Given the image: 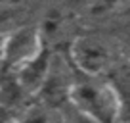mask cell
<instances>
[{
    "label": "cell",
    "mask_w": 130,
    "mask_h": 123,
    "mask_svg": "<svg viewBox=\"0 0 130 123\" xmlns=\"http://www.w3.org/2000/svg\"><path fill=\"white\" fill-rule=\"evenodd\" d=\"M46 46L38 25H17L10 29L4 37L0 56H2V69L15 71L31 58H35Z\"/></svg>",
    "instance_id": "3957f363"
},
{
    "label": "cell",
    "mask_w": 130,
    "mask_h": 123,
    "mask_svg": "<svg viewBox=\"0 0 130 123\" xmlns=\"http://www.w3.org/2000/svg\"><path fill=\"white\" fill-rule=\"evenodd\" d=\"M4 37H6V33H0V48H2V42H4Z\"/></svg>",
    "instance_id": "8992f818"
},
{
    "label": "cell",
    "mask_w": 130,
    "mask_h": 123,
    "mask_svg": "<svg viewBox=\"0 0 130 123\" xmlns=\"http://www.w3.org/2000/svg\"><path fill=\"white\" fill-rule=\"evenodd\" d=\"M52 56H54V50H50V46L46 44L35 58H31L19 69L12 71L15 75V79L19 81V85L25 89V92H29L31 96L38 94V90H40L42 83H44L46 75H48L50 64H52Z\"/></svg>",
    "instance_id": "277c9868"
},
{
    "label": "cell",
    "mask_w": 130,
    "mask_h": 123,
    "mask_svg": "<svg viewBox=\"0 0 130 123\" xmlns=\"http://www.w3.org/2000/svg\"><path fill=\"white\" fill-rule=\"evenodd\" d=\"M67 56L78 71L90 75H109L119 64L117 46L103 35H77L67 46Z\"/></svg>",
    "instance_id": "7a4b0ae2"
},
{
    "label": "cell",
    "mask_w": 130,
    "mask_h": 123,
    "mask_svg": "<svg viewBox=\"0 0 130 123\" xmlns=\"http://www.w3.org/2000/svg\"><path fill=\"white\" fill-rule=\"evenodd\" d=\"M0 71H2V56H0Z\"/></svg>",
    "instance_id": "52a82bcc"
},
{
    "label": "cell",
    "mask_w": 130,
    "mask_h": 123,
    "mask_svg": "<svg viewBox=\"0 0 130 123\" xmlns=\"http://www.w3.org/2000/svg\"><path fill=\"white\" fill-rule=\"evenodd\" d=\"M69 102L82 115V119L117 121V92L105 75H90L75 67Z\"/></svg>",
    "instance_id": "6da1fadb"
},
{
    "label": "cell",
    "mask_w": 130,
    "mask_h": 123,
    "mask_svg": "<svg viewBox=\"0 0 130 123\" xmlns=\"http://www.w3.org/2000/svg\"><path fill=\"white\" fill-rule=\"evenodd\" d=\"M122 54H124V58H126V61L130 64V35L126 37V41L122 42Z\"/></svg>",
    "instance_id": "5b68a950"
}]
</instances>
